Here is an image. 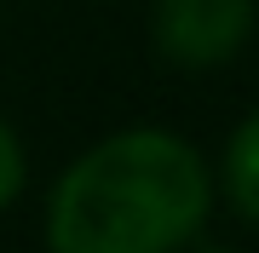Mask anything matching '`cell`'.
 I'll return each instance as SVG.
<instances>
[{"instance_id":"obj_1","label":"cell","mask_w":259,"mask_h":253,"mask_svg":"<svg viewBox=\"0 0 259 253\" xmlns=\"http://www.w3.org/2000/svg\"><path fill=\"white\" fill-rule=\"evenodd\" d=\"M207 219V167L185 138L133 127L93 144L47 201L52 253H173Z\"/></svg>"},{"instance_id":"obj_2","label":"cell","mask_w":259,"mask_h":253,"mask_svg":"<svg viewBox=\"0 0 259 253\" xmlns=\"http://www.w3.org/2000/svg\"><path fill=\"white\" fill-rule=\"evenodd\" d=\"M253 29V0H156V46L179 69L225 64Z\"/></svg>"},{"instance_id":"obj_3","label":"cell","mask_w":259,"mask_h":253,"mask_svg":"<svg viewBox=\"0 0 259 253\" xmlns=\"http://www.w3.org/2000/svg\"><path fill=\"white\" fill-rule=\"evenodd\" d=\"M225 184H231L236 213H248L259 225V115H248V121L236 127L231 156H225Z\"/></svg>"},{"instance_id":"obj_4","label":"cell","mask_w":259,"mask_h":253,"mask_svg":"<svg viewBox=\"0 0 259 253\" xmlns=\"http://www.w3.org/2000/svg\"><path fill=\"white\" fill-rule=\"evenodd\" d=\"M18 190H23V150H18V138H12V127L0 121V207L18 196Z\"/></svg>"},{"instance_id":"obj_5","label":"cell","mask_w":259,"mask_h":253,"mask_svg":"<svg viewBox=\"0 0 259 253\" xmlns=\"http://www.w3.org/2000/svg\"><path fill=\"white\" fill-rule=\"evenodd\" d=\"M202 253H225V247H202Z\"/></svg>"}]
</instances>
